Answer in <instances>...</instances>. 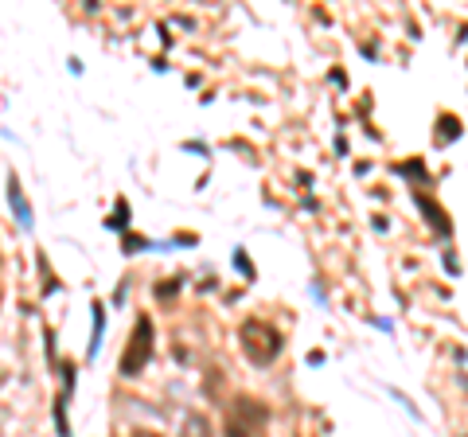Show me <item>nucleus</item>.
<instances>
[{
	"label": "nucleus",
	"instance_id": "obj_13",
	"mask_svg": "<svg viewBox=\"0 0 468 437\" xmlns=\"http://www.w3.org/2000/svg\"><path fill=\"white\" fill-rule=\"evenodd\" d=\"M133 437H160V434H148V429H137Z\"/></svg>",
	"mask_w": 468,
	"mask_h": 437
},
{
	"label": "nucleus",
	"instance_id": "obj_10",
	"mask_svg": "<svg viewBox=\"0 0 468 437\" xmlns=\"http://www.w3.org/2000/svg\"><path fill=\"white\" fill-rule=\"evenodd\" d=\"M176 293H180V281H160V285H156V297H160V301H168Z\"/></svg>",
	"mask_w": 468,
	"mask_h": 437
},
{
	"label": "nucleus",
	"instance_id": "obj_12",
	"mask_svg": "<svg viewBox=\"0 0 468 437\" xmlns=\"http://www.w3.org/2000/svg\"><path fill=\"white\" fill-rule=\"evenodd\" d=\"M183 148H188V153H203V157H207V145H199V141H188Z\"/></svg>",
	"mask_w": 468,
	"mask_h": 437
},
{
	"label": "nucleus",
	"instance_id": "obj_6",
	"mask_svg": "<svg viewBox=\"0 0 468 437\" xmlns=\"http://www.w3.org/2000/svg\"><path fill=\"white\" fill-rule=\"evenodd\" d=\"M90 313H94V336H90V348H86V355L94 359V355H98V344H102V328H106V304L94 301V304H90Z\"/></svg>",
	"mask_w": 468,
	"mask_h": 437
},
{
	"label": "nucleus",
	"instance_id": "obj_4",
	"mask_svg": "<svg viewBox=\"0 0 468 437\" xmlns=\"http://www.w3.org/2000/svg\"><path fill=\"white\" fill-rule=\"evenodd\" d=\"M8 203H12L16 218H20V227H24V231H32V207H27L24 188H20V180H16V176H8Z\"/></svg>",
	"mask_w": 468,
	"mask_h": 437
},
{
	"label": "nucleus",
	"instance_id": "obj_11",
	"mask_svg": "<svg viewBox=\"0 0 468 437\" xmlns=\"http://www.w3.org/2000/svg\"><path fill=\"white\" fill-rule=\"evenodd\" d=\"M148 238H137V234H125V254H133V250H148Z\"/></svg>",
	"mask_w": 468,
	"mask_h": 437
},
{
	"label": "nucleus",
	"instance_id": "obj_5",
	"mask_svg": "<svg viewBox=\"0 0 468 437\" xmlns=\"http://www.w3.org/2000/svg\"><path fill=\"white\" fill-rule=\"evenodd\" d=\"M180 437H211V422H207V414L192 410L188 418H183L180 425Z\"/></svg>",
	"mask_w": 468,
	"mask_h": 437
},
{
	"label": "nucleus",
	"instance_id": "obj_3",
	"mask_svg": "<svg viewBox=\"0 0 468 437\" xmlns=\"http://www.w3.org/2000/svg\"><path fill=\"white\" fill-rule=\"evenodd\" d=\"M148 359H153V320L148 316H141L137 324H133L129 332V344H125V355H121V375L125 379H137L148 367Z\"/></svg>",
	"mask_w": 468,
	"mask_h": 437
},
{
	"label": "nucleus",
	"instance_id": "obj_9",
	"mask_svg": "<svg viewBox=\"0 0 468 437\" xmlns=\"http://www.w3.org/2000/svg\"><path fill=\"white\" fill-rule=\"evenodd\" d=\"M234 266H238L242 278H254V266H250V258H246V250H234Z\"/></svg>",
	"mask_w": 468,
	"mask_h": 437
},
{
	"label": "nucleus",
	"instance_id": "obj_1",
	"mask_svg": "<svg viewBox=\"0 0 468 437\" xmlns=\"http://www.w3.org/2000/svg\"><path fill=\"white\" fill-rule=\"evenodd\" d=\"M269 425V406L254 394H238L227 410V437H265Z\"/></svg>",
	"mask_w": 468,
	"mask_h": 437
},
{
	"label": "nucleus",
	"instance_id": "obj_8",
	"mask_svg": "<svg viewBox=\"0 0 468 437\" xmlns=\"http://www.w3.org/2000/svg\"><path fill=\"white\" fill-rule=\"evenodd\" d=\"M55 425H59V437H71V429H67V394L55 402Z\"/></svg>",
	"mask_w": 468,
	"mask_h": 437
},
{
	"label": "nucleus",
	"instance_id": "obj_7",
	"mask_svg": "<svg viewBox=\"0 0 468 437\" xmlns=\"http://www.w3.org/2000/svg\"><path fill=\"white\" fill-rule=\"evenodd\" d=\"M106 227H113V231H125V227H129V203H125V199H118V211H113V218H106Z\"/></svg>",
	"mask_w": 468,
	"mask_h": 437
},
{
	"label": "nucleus",
	"instance_id": "obj_2",
	"mask_svg": "<svg viewBox=\"0 0 468 437\" xmlns=\"http://www.w3.org/2000/svg\"><path fill=\"white\" fill-rule=\"evenodd\" d=\"M238 340H242V352L250 355L258 367L274 363L277 352H281V336H277V328H269L265 320H246L238 328Z\"/></svg>",
	"mask_w": 468,
	"mask_h": 437
}]
</instances>
